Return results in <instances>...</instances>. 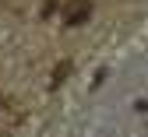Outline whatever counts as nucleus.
I'll return each mask as SVG.
<instances>
[{
	"mask_svg": "<svg viewBox=\"0 0 148 137\" xmlns=\"http://www.w3.org/2000/svg\"><path fill=\"white\" fill-rule=\"evenodd\" d=\"M88 18H92V4H88V0H74V4L64 11V21L67 25H85Z\"/></svg>",
	"mask_w": 148,
	"mask_h": 137,
	"instance_id": "f257e3e1",
	"label": "nucleus"
}]
</instances>
